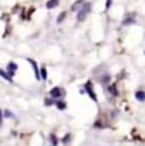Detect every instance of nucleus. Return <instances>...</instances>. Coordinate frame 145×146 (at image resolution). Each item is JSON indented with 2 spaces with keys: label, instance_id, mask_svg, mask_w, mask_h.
I'll return each mask as SVG.
<instances>
[{
  "label": "nucleus",
  "instance_id": "f257e3e1",
  "mask_svg": "<svg viewBox=\"0 0 145 146\" xmlns=\"http://www.w3.org/2000/svg\"><path fill=\"white\" fill-rule=\"evenodd\" d=\"M91 11V3H84L81 7H80V11L77 14V20L78 21H84L88 16V13Z\"/></svg>",
  "mask_w": 145,
  "mask_h": 146
},
{
  "label": "nucleus",
  "instance_id": "f03ea898",
  "mask_svg": "<svg viewBox=\"0 0 145 146\" xmlns=\"http://www.w3.org/2000/svg\"><path fill=\"white\" fill-rule=\"evenodd\" d=\"M87 92H88V95L93 98V101H97V97H96V94H94V91H93V85L88 82L87 84Z\"/></svg>",
  "mask_w": 145,
  "mask_h": 146
},
{
  "label": "nucleus",
  "instance_id": "7ed1b4c3",
  "mask_svg": "<svg viewBox=\"0 0 145 146\" xmlns=\"http://www.w3.org/2000/svg\"><path fill=\"white\" fill-rule=\"evenodd\" d=\"M83 4H84V0H77V1H76V3L71 6V10H73V11H77V10H78Z\"/></svg>",
  "mask_w": 145,
  "mask_h": 146
},
{
  "label": "nucleus",
  "instance_id": "20e7f679",
  "mask_svg": "<svg viewBox=\"0 0 145 146\" xmlns=\"http://www.w3.org/2000/svg\"><path fill=\"white\" fill-rule=\"evenodd\" d=\"M50 95H51L53 98H60V95H61L60 88H53V90L50 91Z\"/></svg>",
  "mask_w": 145,
  "mask_h": 146
},
{
  "label": "nucleus",
  "instance_id": "39448f33",
  "mask_svg": "<svg viewBox=\"0 0 145 146\" xmlns=\"http://www.w3.org/2000/svg\"><path fill=\"white\" fill-rule=\"evenodd\" d=\"M57 4H58V0H48L47 1V9H54V7H57Z\"/></svg>",
  "mask_w": 145,
  "mask_h": 146
},
{
  "label": "nucleus",
  "instance_id": "423d86ee",
  "mask_svg": "<svg viewBox=\"0 0 145 146\" xmlns=\"http://www.w3.org/2000/svg\"><path fill=\"white\" fill-rule=\"evenodd\" d=\"M135 97L138 101H145V92L144 91H137L135 92Z\"/></svg>",
  "mask_w": 145,
  "mask_h": 146
},
{
  "label": "nucleus",
  "instance_id": "0eeeda50",
  "mask_svg": "<svg viewBox=\"0 0 145 146\" xmlns=\"http://www.w3.org/2000/svg\"><path fill=\"white\" fill-rule=\"evenodd\" d=\"M0 75H1L4 80H7V81H11V75H10V74H7V72H4L3 70H0Z\"/></svg>",
  "mask_w": 145,
  "mask_h": 146
},
{
  "label": "nucleus",
  "instance_id": "6e6552de",
  "mask_svg": "<svg viewBox=\"0 0 145 146\" xmlns=\"http://www.w3.org/2000/svg\"><path fill=\"white\" fill-rule=\"evenodd\" d=\"M16 70H17V65H16L14 62H10V64H9V71H11V74H13Z\"/></svg>",
  "mask_w": 145,
  "mask_h": 146
},
{
  "label": "nucleus",
  "instance_id": "1a4fd4ad",
  "mask_svg": "<svg viewBox=\"0 0 145 146\" xmlns=\"http://www.w3.org/2000/svg\"><path fill=\"white\" fill-rule=\"evenodd\" d=\"M40 78H43V80H46V78H47V71H46V68H44V67L41 68V72H40Z\"/></svg>",
  "mask_w": 145,
  "mask_h": 146
},
{
  "label": "nucleus",
  "instance_id": "9d476101",
  "mask_svg": "<svg viewBox=\"0 0 145 146\" xmlns=\"http://www.w3.org/2000/svg\"><path fill=\"white\" fill-rule=\"evenodd\" d=\"M65 16H67V13H65V11H64V13H61V14L57 17V23H61V21L64 20V17H65Z\"/></svg>",
  "mask_w": 145,
  "mask_h": 146
},
{
  "label": "nucleus",
  "instance_id": "9b49d317",
  "mask_svg": "<svg viewBox=\"0 0 145 146\" xmlns=\"http://www.w3.org/2000/svg\"><path fill=\"white\" fill-rule=\"evenodd\" d=\"M57 108L58 109H64L65 108V104L64 102H57Z\"/></svg>",
  "mask_w": 145,
  "mask_h": 146
},
{
  "label": "nucleus",
  "instance_id": "f8f14e48",
  "mask_svg": "<svg viewBox=\"0 0 145 146\" xmlns=\"http://www.w3.org/2000/svg\"><path fill=\"white\" fill-rule=\"evenodd\" d=\"M110 92H111V94H114V95H117V91H115V87H114V85H111V87H110Z\"/></svg>",
  "mask_w": 145,
  "mask_h": 146
},
{
  "label": "nucleus",
  "instance_id": "ddd939ff",
  "mask_svg": "<svg viewBox=\"0 0 145 146\" xmlns=\"http://www.w3.org/2000/svg\"><path fill=\"white\" fill-rule=\"evenodd\" d=\"M51 142H53L54 145H57V142H58V141L55 139V136H54V135H51Z\"/></svg>",
  "mask_w": 145,
  "mask_h": 146
},
{
  "label": "nucleus",
  "instance_id": "4468645a",
  "mask_svg": "<svg viewBox=\"0 0 145 146\" xmlns=\"http://www.w3.org/2000/svg\"><path fill=\"white\" fill-rule=\"evenodd\" d=\"M110 6H111V0H107V9H108Z\"/></svg>",
  "mask_w": 145,
  "mask_h": 146
},
{
  "label": "nucleus",
  "instance_id": "2eb2a0df",
  "mask_svg": "<svg viewBox=\"0 0 145 146\" xmlns=\"http://www.w3.org/2000/svg\"><path fill=\"white\" fill-rule=\"evenodd\" d=\"M1 119H3V112L0 111V125H1Z\"/></svg>",
  "mask_w": 145,
  "mask_h": 146
},
{
  "label": "nucleus",
  "instance_id": "dca6fc26",
  "mask_svg": "<svg viewBox=\"0 0 145 146\" xmlns=\"http://www.w3.org/2000/svg\"><path fill=\"white\" fill-rule=\"evenodd\" d=\"M46 105H51V101L50 99H46Z\"/></svg>",
  "mask_w": 145,
  "mask_h": 146
}]
</instances>
